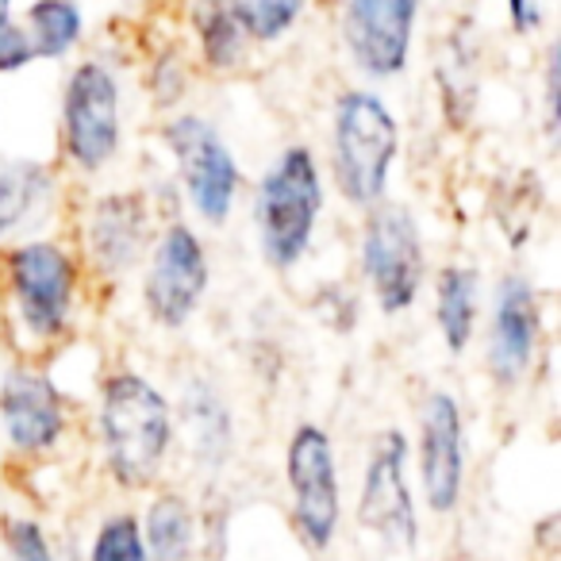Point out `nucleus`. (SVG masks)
Wrapping results in <instances>:
<instances>
[{"label":"nucleus","instance_id":"7ed1b4c3","mask_svg":"<svg viewBox=\"0 0 561 561\" xmlns=\"http://www.w3.org/2000/svg\"><path fill=\"white\" fill-rule=\"evenodd\" d=\"M323 211V181L308 147L280 150L257 185V239L273 270H293L312 247Z\"/></svg>","mask_w":561,"mask_h":561},{"label":"nucleus","instance_id":"f03ea898","mask_svg":"<svg viewBox=\"0 0 561 561\" xmlns=\"http://www.w3.org/2000/svg\"><path fill=\"white\" fill-rule=\"evenodd\" d=\"M400 127L389 104L369 89H346L331 116V170L335 185L358 208H369L389 188Z\"/></svg>","mask_w":561,"mask_h":561},{"label":"nucleus","instance_id":"aec40b11","mask_svg":"<svg viewBox=\"0 0 561 561\" xmlns=\"http://www.w3.org/2000/svg\"><path fill=\"white\" fill-rule=\"evenodd\" d=\"M196 32H201V50L211 70H234L247 55L250 39L227 0H204V9L196 12Z\"/></svg>","mask_w":561,"mask_h":561},{"label":"nucleus","instance_id":"dca6fc26","mask_svg":"<svg viewBox=\"0 0 561 561\" xmlns=\"http://www.w3.org/2000/svg\"><path fill=\"white\" fill-rule=\"evenodd\" d=\"M481 316V289H477L473 265H446L435 280V323L446 339V351L461 354L477 331Z\"/></svg>","mask_w":561,"mask_h":561},{"label":"nucleus","instance_id":"cd10ccee","mask_svg":"<svg viewBox=\"0 0 561 561\" xmlns=\"http://www.w3.org/2000/svg\"><path fill=\"white\" fill-rule=\"evenodd\" d=\"M12 24V0H0V27Z\"/></svg>","mask_w":561,"mask_h":561},{"label":"nucleus","instance_id":"a878e982","mask_svg":"<svg viewBox=\"0 0 561 561\" xmlns=\"http://www.w3.org/2000/svg\"><path fill=\"white\" fill-rule=\"evenodd\" d=\"M553 0H507V16H512V27L519 35H535L538 27L550 16Z\"/></svg>","mask_w":561,"mask_h":561},{"label":"nucleus","instance_id":"1a4fd4ad","mask_svg":"<svg viewBox=\"0 0 561 561\" xmlns=\"http://www.w3.org/2000/svg\"><path fill=\"white\" fill-rule=\"evenodd\" d=\"M208 289V254L188 224H170L150 247L142 300L158 328H185Z\"/></svg>","mask_w":561,"mask_h":561},{"label":"nucleus","instance_id":"4468645a","mask_svg":"<svg viewBox=\"0 0 561 561\" xmlns=\"http://www.w3.org/2000/svg\"><path fill=\"white\" fill-rule=\"evenodd\" d=\"M0 423L12 450L47 454L66 435V404L47 374L9 369L0 381Z\"/></svg>","mask_w":561,"mask_h":561},{"label":"nucleus","instance_id":"f3484780","mask_svg":"<svg viewBox=\"0 0 561 561\" xmlns=\"http://www.w3.org/2000/svg\"><path fill=\"white\" fill-rule=\"evenodd\" d=\"M55 196V181H50L47 165L39 162H12L0 170V239L24 231L43 216Z\"/></svg>","mask_w":561,"mask_h":561},{"label":"nucleus","instance_id":"5701e85b","mask_svg":"<svg viewBox=\"0 0 561 561\" xmlns=\"http://www.w3.org/2000/svg\"><path fill=\"white\" fill-rule=\"evenodd\" d=\"M185 415H188V427H193V450L196 454H219L227 443V412L216 397L204 400V392L185 400Z\"/></svg>","mask_w":561,"mask_h":561},{"label":"nucleus","instance_id":"f8f14e48","mask_svg":"<svg viewBox=\"0 0 561 561\" xmlns=\"http://www.w3.org/2000/svg\"><path fill=\"white\" fill-rule=\"evenodd\" d=\"M420 484L435 515H450L466 489V431L450 392H431L420 412Z\"/></svg>","mask_w":561,"mask_h":561},{"label":"nucleus","instance_id":"9d476101","mask_svg":"<svg viewBox=\"0 0 561 561\" xmlns=\"http://www.w3.org/2000/svg\"><path fill=\"white\" fill-rule=\"evenodd\" d=\"M408 438L400 431H381L369 450L366 481L358 496V523L397 550H415L420 523H415V500L408 489Z\"/></svg>","mask_w":561,"mask_h":561},{"label":"nucleus","instance_id":"20e7f679","mask_svg":"<svg viewBox=\"0 0 561 561\" xmlns=\"http://www.w3.org/2000/svg\"><path fill=\"white\" fill-rule=\"evenodd\" d=\"M4 280L16 308V320L32 339H58L70 323L78 265L58 242H20L4 254Z\"/></svg>","mask_w":561,"mask_h":561},{"label":"nucleus","instance_id":"bb28decb","mask_svg":"<svg viewBox=\"0 0 561 561\" xmlns=\"http://www.w3.org/2000/svg\"><path fill=\"white\" fill-rule=\"evenodd\" d=\"M546 104H550V124L558 119V47H550L546 58Z\"/></svg>","mask_w":561,"mask_h":561},{"label":"nucleus","instance_id":"ddd939ff","mask_svg":"<svg viewBox=\"0 0 561 561\" xmlns=\"http://www.w3.org/2000/svg\"><path fill=\"white\" fill-rule=\"evenodd\" d=\"M538 343H542V305L535 285L523 277H504L492 300L489 346H484L496 385H519L535 366Z\"/></svg>","mask_w":561,"mask_h":561},{"label":"nucleus","instance_id":"39448f33","mask_svg":"<svg viewBox=\"0 0 561 561\" xmlns=\"http://www.w3.org/2000/svg\"><path fill=\"white\" fill-rule=\"evenodd\" d=\"M362 273L385 316H400L423 289V239L404 204H369L362 227Z\"/></svg>","mask_w":561,"mask_h":561},{"label":"nucleus","instance_id":"6ab92c4d","mask_svg":"<svg viewBox=\"0 0 561 561\" xmlns=\"http://www.w3.org/2000/svg\"><path fill=\"white\" fill-rule=\"evenodd\" d=\"M81 9L73 0H35L27 9V39L35 58H62L81 39Z\"/></svg>","mask_w":561,"mask_h":561},{"label":"nucleus","instance_id":"a211bd4d","mask_svg":"<svg viewBox=\"0 0 561 561\" xmlns=\"http://www.w3.org/2000/svg\"><path fill=\"white\" fill-rule=\"evenodd\" d=\"M142 527V542H147L150 561H188L196 546V515L185 496L178 492H162L154 504L147 507Z\"/></svg>","mask_w":561,"mask_h":561},{"label":"nucleus","instance_id":"2eb2a0df","mask_svg":"<svg viewBox=\"0 0 561 561\" xmlns=\"http://www.w3.org/2000/svg\"><path fill=\"white\" fill-rule=\"evenodd\" d=\"M150 239V211L139 193H108L85 219V250L108 277L127 273L142 257Z\"/></svg>","mask_w":561,"mask_h":561},{"label":"nucleus","instance_id":"f257e3e1","mask_svg":"<svg viewBox=\"0 0 561 561\" xmlns=\"http://www.w3.org/2000/svg\"><path fill=\"white\" fill-rule=\"evenodd\" d=\"M101 438L108 473L119 489H147L173 446L170 400L142 374H116L101 392Z\"/></svg>","mask_w":561,"mask_h":561},{"label":"nucleus","instance_id":"393cba45","mask_svg":"<svg viewBox=\"0 0 561 561\" xmlns=\"http://www.w3.org/2000/svg\"><path fill=\"white\" fill-rule=\"evenodd\" d=\"M32 58H35V50H32V39H27V32H20L16 24L0 27V73L24 70Z\"/></svg>","mask_w":561,"mask_h":561},{"label":"nucleus","instance_id":"6e6552de","mask_svg":"<svg viewBox=\"0 0 561 561\" xmlns=\"http://www.w3.org/2000/svg\"><path fill=\"white\" fill-rule=\"evenodd\" d=\"M285 477L293 489V515L312 550H328L335 542L339 515H343V500H339V466H335V446H331L328 431L316 423H300L289 438V454H285Z\"/></svg>","mask_w":561,"mask_h":561},{"label":"nucleus","instance_id":"423d86ee","mask_svg":"<svg viewBox=\"0 0 561 561\" xmlns=\"http://www.w3.org/2000/svg\"><path fill=\"white\" fill-rule=\"evenodd\" d=\"M165 147L178 158V173L193 211L204 224H227L239 196V165L219 131L201 116H178L165 124Z\"/></svg>","mask_w":561,"mask_h":561},{"label":"nucleus","instance_id":"4be33fe9","mask_svg":"<svg viewBox=\"0 0 561 561\" xmlns=\"http://www.w3.org/2000/svg\"><path fill=\"white\" fill-rule=\"evenodd\" d=\"M89 561H150L139 519L127 512L104 519L93 535V546H89Z\"/></svg>","mask_w":561,"mask_h":561},{"label":"nucleus","instance_id":"9b49d317","mask_svg":"<svg viewBox=\"0 0 561 561\" xmlns=\"http://www.w3.org/2000/svg\"><path fill=\"white\" fill-rule=\"evenodd\" d=\"M420 0H343V39L366 78H397L408 66Z\"/></svg>","mask_w":561,"mask_h":561},{"label":"nucleus","instance_id":"412c9836","mask_svg":"<svg viewBox=\"0 0 561 561\" xmlns=\"http://www.w3.org/2000/svg\"><path fill=\"white\" fill-rule=\"evenodd\" d=\"M250 43H273L297 24L305 0H227Z\"/></svg>","mask_w":561,"mask_h":561},{"label":"nucleus","instance_id":"b1692460","mask_svg":"<svg viewBox=\"0 0 561 561\" xmlns=\"http://www.w3.org/2000/svg\"><path fill=\"white\" fill-rule=\"evenodd\" d=\"M4 546L12 561H58L47 530L35 519H4Z\"/></svg>","mask_w":561,"mask_h":561},{"label":"nucleus","instance_id":"0eeeda50","mask_svg":"<svg viewBox=\"0 0 561 561\" xmlns=\"http://www.w3.org/2000/svg\"><path fill=\"white\" fill-rule=\"evenodd\" d=\"M62 142L78 170L96 173L119 150V85L104 62H81L62 93Z\"/></svg>","mask_w":561,"mask_h":561}]
</instances>
